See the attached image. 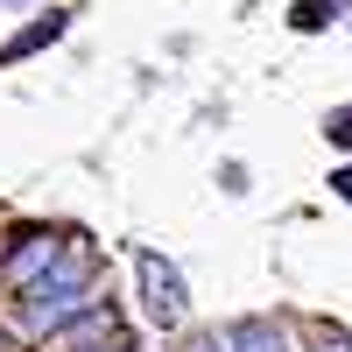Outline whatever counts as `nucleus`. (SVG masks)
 I'll return each mask as SVG.
<instances>
[{
    "label": "nucleus",
    "instance_id": "nucleus-8",
    "mask_svg": "<svg viewBox=\"0 0 352 352\" xmlns=\"http://www.w3.org/2000/svg\"><path fill=\"white\" fill-rule=\"evenodd\" d=\"M184 352H232V338H226V331H197Z\"/></svg>",
    "mask_w": 352,
    "mask_h": 352
},
{
    "label": "nucleus",
    "instance_id": "nucleus-10",
    "mask_svg": "<svg viewBox=\"0 0 352 352\" xmlns=\"http://www.w3.org/2000/svg\"><path fill=\"white\" fill-rule=\"evenodd\" d=\"M331 190H338V197L352 204V169H338V176H331Z\"/></svg>",
    "mask_w": 352,
    "mask_h": 352
},
{
    "label": "nucleus",
    "instance_id": "nucleus-11",
    "mask_svg": "<svg viewBox=\"0 0 352 352\" xmlns=\"http://www.w3.org/2000/svg\"><path fill=\"white\" fill-rule=\"evenodd\" d=\"M324 352H352V338H338V331H331V338H324Z\"/></svg>",
    "mask_w": 352,
    "mask_h": 352
},
{
    "label": "nucleus",
    "instance_id": "nucleus-5",
    "mask_svg": "<svg viewBox=\"0 0 352 352\" xmlns=\"http://www.w3.org/2000/svg\"><path fill=\"white\" fill-rule=\"evenodd\" d=\"M226 338H232V352H289V345H282V331H275V324H261V317L232 324Z\"/></svg>",
    "mask_w": 352,
    "mask_h": 352
},
{
    "label": "nucleus",
    "instance_id": "nucleus-3",
    "mask_svg": "<svg viewBox=\"0 0 352 352\" xmlns=\"http://www.w3.org/2000/svg\"><path fill=\"white\" fill-rule=\"evenodd\" d=\"M64 247H71V240H64V232H50V226L14 232V247L0 254V282H8V289H28L36 275H50V268H56V254H64Z\"/></svg>",
    "mask_w": 352,
    "mask_h": 352
},
{
    "label": "nucleus",
    "instance_id": "nucleus-7",
    "mask_svg": "<svg viewBox=\"0 0 352 352\" xmlns=\"http://www.w3.org/2000/svg\"><path fill=\"white\" fill-rule=\"evenodd\" d=\"M324 134L338 141V148H352V106H338V113H331V120H324Z\"/></svg>",
    "mask_w": 352,
    "mask_h": 352
},
{
    "label": "nucleus",
    "instance_id": "nucleus-1",
    "mask_svg": "<svg viewBox=\"0 0 352 352\" xmlns=\"http://www.w3.org/2000/svg\"><path fill=\"white\" fill-rule=\"evenodd\" d=\"M78 310H92V247H64L56 268L21 289V324L28 331H64Z\"/></svg>",
    "mask_w": 352,
    "mask_h": 352
},
{
    "label": "nucleus",
    "instance_id": "nucleus-9",
    "mask_svg": "<svg viewBox=\"0 0 352 352\" xmlns=\"http://www.w3.org/2000/svg\"><path fill=\"white\" fill-rule=\"evenodd\" d=\"M85 352H134V345H127L120 331H113V338H99V345H85Z\"/></svg>",
    "mask_w": 352,
    "mask_h": 352
},
{
    "label": "nucleus",
    "instance_id": "nucleus-2",
    "mask_svg": "<svg viewBox=\"0 0 352 352\" xmlns=\"http://www.w3.org/2000/svg\"><path fill=\"white\" fill-rule=\"evenodd\" d=\"M134 282H141V310H148L155 331H176V324H184V275H176L169 254L141 247V254H134Z\"/></svg>",
    "mask_w": 352,
    "mask_h": 352
},
{
    "label": "nucleus",
    "instance_id": "nucleus-6",
    "mask_svg": "<svg viewBox=\"0 0 352 352\" xmlns=\"http://www.w3.org/2000/svg\"><path fill=\"white\" fill-rule=\"evenodd\" d=\"M345 0H296V14H289V28H331Z\"/></svg>",
    "mask_w": 352,
    "mask_h": 352
},
{
    "label": "nucleus",
    "instance_id": "nucleus-4",
    "mask_svg": "<svg viewBox=\"0 0 352 352\" xmlns=\"http://www.w3.org/2000/svg\"><path fill=\"white\" fill-rule=\"evenodd\" d=\"M64 28H71V14H64V8L36 14V21L21 28V36H8V43H0V64H21V56H36L43 43H56V36H64Z\"/></svg>",
    "mask_w": 352,
    "mask_h": 352
}]
</instances>
